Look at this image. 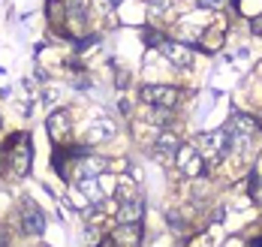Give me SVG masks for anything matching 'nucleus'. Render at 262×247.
<instances>
[{
    "label": "nucleus",
    "mask_w": 262,
    "mask_h": 247,
    "mask_svg": "<svg viewBox=\"0 0 262 247\" xmlns=\"http://www.w3.org/2000/svg\"><path fill=\"white\" fill-rule=\"evenodd\" d=\"M175 166L181 169V175H187V178H199L205 172V157H202V151L196 145H181L178 154H175Z\"/></svg>",
    "instance_id": "1"
},
{
    "label": "nucleus",
    "mask_w": 262,
    "mask_h": 247,
    "mask_svg": "<svg viewBox=\"0 0 262 247\" xmlns=\"http://www.w3.org/2000/svg\"><path fill=\"white\" fill-rule=\"evenodd\" d=\"M139 97H142L145 106H154V109H172L178 103V91L166 87V84H145L139 91Z\"/></svg>",
    "instance_id": "2"
},
{
    "label": "nucleus",
    "mask_w": 262,
    "mask_h": 247,
    "mask_svg": "<svg viewBox=\"0 0 262 247\" xmlns=\"http://www.w3.org/2000/svg\"><path fill=\"white\" fill-rule=\"evenodd\" d=\"M199 145L205 148L202 157H214V163L229 151V133L226 130H214V133H202L199 136Z\"/></svg>",
    "instance_id": "3"
},
{
    "label": "nucleus",
    "mask_w": 262,
    "mask_h": 247,
    "mask_svg": "<svg viewBox=\"0 0 262 247\" xmlns=\"http://www.w3.org/2000/svg\"><path fill=\"white\" fill-rule=\"evenodd\" d=\"M21 223H25L27 235H42V232H46V214H42L27 196H21Z\"/></svg>",
    "instance_id": "4"
},
{
    "label": "nucleus",
    "mask_w": 262,
    "mask_h": 247,
    "mask_svg": "<svg viewBox=\"0 0 262 247\" xmlns=\"http://www.w3.org/2000/svg\"><path fill=\"white\" fill-rule=\"evenodd\" d=\"M160 52H163V57L169 60V63H175L178 70H187L190 63H193V49H187V46H181V42H160Z\"/></svg>",
    "instance_id": "5"
},
{
    "label": "nucleus",
    "mask_w": 262,
    "mask_h": 247,
    "mask_svg": "<svg viewBox=\"0 0 262 247\" xmlns=\"http://www.w3.org/2000/svg\"><path fill=\"white\" fill-rule=\"evenodd\" d=\"M178 139L175 133H160L157 142H154V157H157L160 163H172L175 160V154H178Z\"/></svg>",
    "instance_id": "6"
},
{
    "label": "nucleus",
    "mask_w": 262,
    "mask_h": 247,
    "mask_svg": "<svg viewBox=\"0 0 262 247\" xmlns=\"http://www.w3.org/2000/svg\"><path fill=\"white\" fill-rule=\"evenodd\" d=\"M79 190L81 196L88 199V202H94V205H100L105 199V193H103V184H100V175H79Z\"/></svg>",
    "instance_id": "7"
},
{
    "label": "nucleus",
    "mask_w": 262,
    "mask_h": 247,
    "mask_svg": "<svg viewBox=\"0 0 262 247\" xmlns=\"http://www.w3.org/2000/svg\"><path fill=\"white\" fill-rule=\"evenodd\" d=\"M142 214H145V202H142V196H139V199H130V202H121L115 220H118V223H139Z\"/></svg>",
    "instance_id": "8"
},
{
    "label": "nucleus",
    "mask_w": 262,
    "mask_h": 247,
    "mask_svg": "<svg viewBox=\"0 0 262 247\" xmlns=\"http://www.w3.org/2000/svg\"><path fill=\"white\" fill-rule=\"evenodd\" d=\"M139 235H142V229H139V223H118V229L112 232V238H115V244L121 247H139Z\"/></svg>",
    "instance_id": "9"
},
{
    "label": "nucleus",
    "mask_w": 262,
    "mask_h": 247,
    "mask_svg": "<svg viewBox=\"0 0 262 247\" xmlns=\"http://www.w3.org/2000/svg\"><path fill=\"white\" fill-rule=\"evenodd\" d=\"M118 133V124L115 121H108V118H100V121H94L91 127H88V142H108V139Z\"/></svg>",
    "instance_id": "10"
},
{
    "label": "nucleus",
    "mask_w": 262,
    "mask_h": 247,
    "mask_svg": "<svg viewBox=\"0 0 262 247\" xmlns=\"http://www.w3.org/2000/svg\"><path fill=\"white\" fill-rule=\"evenodd\" d=\"M67 124H70V111L57 109L49 115V133H52L54 142H60V139L67 136Z\"/></svg>",
    "instance_id": "11"
},
{
    "label": "nucleus",
    "mask_w": 262,
    "mask_h": 247,
    "mask_svg": "<svg viewBox=\"0 0 262 247\" xmlns=\"http://www.w3.org/2000/svg\"><path fill=\"white\" fill-rule=\"evenodd\" d=\"M9 157H12V175H25L27 172V163H30V145H25L21 148H15V151H9Z\"/></svg>",
    "instance_id": "12"
},
{
    "label": "nucleus",
    "mask_w": 262,
    "mask_h": 247,
    "mask_svg": "<svg viewBox=\"0 0 262 247\" xmlns=\"http://www.w3.org/2000/svg\"><path fill=\"white\" fill-rule=\"evenodd\" d=\"M115 199H118V205H121V202H130V199H139L133 178H127V175L118 178V184H115Z\"/></svg>",
    "instance_id": "13"
},
{
    "label": "nucleus",
    "mask_w": 262,
    "mask_h": 247,
    "mask_svg": "<svg viewBox=\"0 0 262 247\" xmlns=\"http://www.w3.org/2000/svg\"><path fill=\"white\" fill-rule=\"evenodd\" d=\"M60 15H63V3L60 0H49V18H52V25H60Z\"/></svg>",
    "instance_id": "14"
},
{
    "label": "nucleus",
    "mask_w": 262,
    "mask_h": 247,
    "mask_svg": "<svg viewBox=\"0 0 262 247\" xmlns=\"http://www.w3.org/2000/svg\"><path fill=\"white\" fill-rule=\"evenodd\" d=\"M193 3H196L199 9H217V6H220L223 0H193Z\"/></svg>",
    "instance_id": "15"
},
{
    "label": "nucleus",
    "mask_w": 262,
    "mask_h": 247,
    "mask_svg": "<svg viewBox=\"0 0 262 247\" xmlns=\"http://www.w3.org/2000/svg\"><path fill=\"white\" fill-rule=\"evenodd\" d=\"M247 9H262V0H241Z\"/></svg>",
    "instance_id": "16"
},
{
    "label": "nucleus",
    "mask_w": 262,
    "mask_h": 247,
    "mask_svg": "<svg viewBox=\"0 0 262 247\" xmlns=\"http://www.w3.org/2000/svg\"><path fill=\"white\" fill-rule=\"evenodd\" d=\"M97 247H118V244H115V238L108 235V238H103V241H100V244H97Z\"/></svg>",
    "instance_id": "17"
},
{
    "label": "nucleus",
    "mask_w": 262,
    "mask_h": 247,
    "mask_svg": "<svg viewBox=\"0 0 262 247\" xmlns=\"http://www.w3.org/2000/svg\"><path fill=\"white\" fill-rule=\"evenodd\" d=\"M223 247H247V244H244V241H238V238H229Z\"/></svg>",
    "instance_id": "18"
},
{
    "label": "nucleus",
    "mask_w": 262,
    "mask_h": 247,
    "mask_svg": "<svg viewBox=\"0 0 262 247\" xmlns=\"http://www.w3.org/2000/svg\"><path fill=\"white\" fill-rule=\"evenodd\" d=\"M259 247H262V244H259Z\"/></svg>",
    "instance_id": "19"
}]
</instances>
